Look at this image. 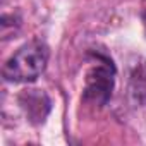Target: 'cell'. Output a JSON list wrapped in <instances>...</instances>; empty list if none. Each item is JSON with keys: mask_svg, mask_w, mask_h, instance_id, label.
Wrapping results in <instances>:
<instances>
[{"mask_svg": "<svg viewBox=\"0 0 146 146\" xmlns=\"http://www.w3.org/2000/svg\"><path fill=\"white\" fill-rule=\"evenodd\" d=\"M50 50L41 40L24 43L5 64L2 76L7 83H33L36 81L48 64Z\"/></svg>", "mask_w": 146, "mask_h": 146, "instance_id": "6da1fadb", "label": "cell"}, {"mask_svg": "<svg viewBox=\"0 0 146 146\" xmlns=\"http://www.w3.org/2000/svg\"><path fill=\"white\" fill-rule=\"evenodd\" d=\"M115 65L110 57L98 53L96 64L88 70L84 81V93L83 100L93 105L103 107L108 103L113 86H115Z\"/></svg>", "mask_w": 146, "mask_h": 146, "instance_id": "7a4b0ae2", "label": "cell"}, {"mask_svg": "<svg viewBox=\"0 0 146 146\" xmlns=\"http://www.w3.org/2000/svg\"><path fill=\"white\" fill-rule=\"evenodd\" d=\"M17 103L23 108L28 120L35 125L43 124L52 110V100L43 90H24L17 96Z\"/></svg>", "mask_w": 146, "mask_h": 146, "instance_id": "3957f363", "label": "cell"}]
</instances>
